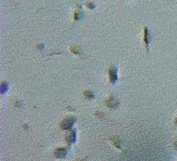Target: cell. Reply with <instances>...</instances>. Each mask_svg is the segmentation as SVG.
<instances>
[{"label": "cell", "instance_id": "obj_1", "mask_svg": "<svg viewBox=\"0 0 177 161\" xmlns=\"http://www.w3.org/2000/svg\"><path fill=\"white\" fill-rule=\"evenodd\" d=\"M76 122V118L74 116H68L60 123V128L64 130H70L72 129L74 123Z\"/></svg>", "mask_w": 177, "mask_h": 161}, {"label": "cell", "instance_id": "obj_2", "mask_svg": "<svg viewBox=\"0 0 177 161\" xmlns=\"http://www.w3.org/2000/svg\"><path fill=\"white\" fill-rule=\"evenodd\" d=\"M108 74H109V81L111 84H114L117 83L119 79L118 75V68L116 66H110L108 69Z\"/></svg>", "mask_w": 177, "mask_h": 161}, {"label": "cell", "instance_id": "obj_3", "mask_svg": "<svg viewBox=\"0 0 177 161\" xmlns=\"http://www.w3.org/2000/svg\"><path fill=\"white\" fill-rule=\"evenodd\" d=\"M105 104L108 108H110V109H118L119 106H120L119 100H118L115 97L112 96V95L109 97V98L105 100Z\"/></svg>", "mask_w": 177, "mask_h": 161}, {"label": "cell", "instance_id": "obj_4", "mask_svg": "<svg viewBox=\"0 0 177 161\" xmlns=\"http://www.w3.org/2000/svg\"><path fill=\"white\" fill-rule=\"evenodd\" d=\"M69 154V149L68 147H59L57 148L54 151V155L59 159H63L67 156Z\"/></svg>", "mask_w": 177, "mask_h": 161}, {"label": "cell", "instance_id": "obj_5", "mask_svg": "<svg viewBox=\"0 0 177 161\" xmlns=\"http://www.w3.org/2000/svg\"><path fill=\"white\" fill-rule=\"evenodd\" d=\"M77 138V131L76 129H72L66 136H65V141L69 145H73L75 143Z\"/></svg>", "mask_w": 177, "mask_h": 161}, {"label": "cell", "instance_id": "obj_6", "mask_svg": "<svg viewBox=\"0 0 177 161\" xmlns=\"http://www.w3.org/2000/svg\"><path fill=\"white\" fill-rule=\"evenodd\" d=\"M144 41H145L146 48H147V49H149V45H150V43L151 41V35H150V30L146 27L145 28V31H144Z\"/></svg>", "mask_w": 177, "mask_h": 161}, {"label": "cell", "instance_id": "obj_7", "mask_svg": "<svg viewBox=\"0 0 177 161\" xmlns=\"http://www.w3.org/2000/svg\"><path fill=\"white\" fill-rule=\"evenodd\" d=\"M84 98L86 99L91 100V99H94L95 98V94L92 91H90V90H86V91L84 92Z\"/></svg>", "mask_w": 177, "mask_h": 161}, {"label": "cell", "instance_id": "obj_8", "mask_svg": "<svg viewBox=\"0 0 177 161\" xmlns=\"http://www.w3.org/2000/svg\"><path fill=\"white\" fill-rule=\"evenodd\" d=\"M83 16H84V14L81 11H75L74 14V19L75 21H79V20L82 19Z\"/></svg>", "mask_w": 177, "mask_h": 161}, {"label": "cell", "instance_id": "obj_9", "mask_svg": "<svg viewBox=\"0 0 177 161\" xmlns=\"http://www.w3.org/2000/svg\"><path fill=\"white\" fill-rule=\"evenodd\" d=\"M110 141L112 142V144L116 148H118V149H120V141L118 140V139L117 138H115V137H113L110 139Z\"/></svg>", "mask_w": 177, "mask_h": 161}, {"label": "cell", "instance_id": "obj_10", "mask_svg": "<svg viewBox=\"0 0 177 161\" xmlns=\"http://www.w3.org/2000/svg\"><path fill=\"white\" fill-rule=\"evenodd\" d=\"M70 50L73 54H80V48L79 47H76V46H72L70 48Z\"/></svg>", "mask_w": 177, "mask_h": 161}, {"label": "cell", "instance_id": "obj_11", "mask_svg": "<svg viewBox=\"0 0 177 161\" xmlns=\"http://www.w3.org/2000/svg\"><path fill=\"white\" fill-rule=\"evenodd\" d=\"M8 90V85L6 83H3L2 84V86H1V92L3 94H5L7 91Z\"/></svg>", "mask_w": 177, "mask_h": 161}, {"label": "cell", "instance_id": "obj_12", "mask_svg": "<svg viewBox=\"0 0 177 161\" xmlns=\"http://www.w3.org/2000/svg\"><path fill=\"white\" fill-rule=\"evenodd\" d=\"M86 6H87L88 8H90V9H93V8H95V5L93 3H88L86 4Z\"/></svg>", "mask_w": 177, "mask_h": 161}, {"label": "cell", "instance_id": "obj_13", "mask_svg": "<svg viewBox=\"0 0 177 161\" xmlns=\"http://www.w3.org/2000/svg\"><path fill=\"white\" fill-rule=\"evenodd\" d=\"M175 124H176V125H177V119H176V120H175Z\"/></svg>", "mask_w": 177, "mask_h": 161}]
</instances>
